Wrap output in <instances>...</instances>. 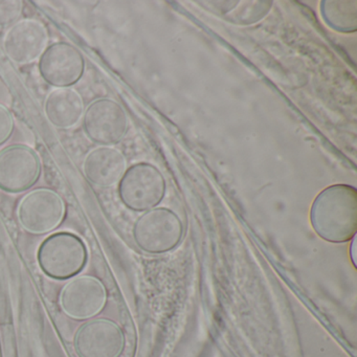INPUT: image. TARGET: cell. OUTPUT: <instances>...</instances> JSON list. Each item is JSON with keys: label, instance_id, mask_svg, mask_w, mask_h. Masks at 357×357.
<instances>
[{"label": "cell", "instance_id": "cell-1", "mask_svg": "<svg viewBox=\"0 0 357 357\" xmlns=\"http://www.w3.org/2000/svg\"><path fill=\"white\" fill-rule=\"evenodd\" d=\"M310 221L326 241L340 243L352 239L357 229V193L350 185H335L321 191L313 202Z\"/></svg>", "mask_w": 357, "mask_h": 357}, {"label": "cell", "instance_id": "cell-2", "mask_svg": "<svg viewBox=\"0 0 357 357\" xmlns=\"http://www.w3.org/2000/svg\"><path fill=\"white\" fill-rule=\"evenodd\" d=\"M89 252L84 241L70 231L45 238L37 250V262L51 279L64 281L78 275L86 266Z\"/></svg>", "mask_w": 357, "mask_h": 357}, {"label": "cell", "instance_id": "cell-3", "mask_svg": "<svg viewBox=\"0 0 357 357\" xmlns=\"http://www.w3.org/2000/svg\"><path fill=\"white\" fill-rule=\"evenodd\" d=\"M66 202L55 190L38 188L20 200L17 218L20 227L33 235H45L57 229L66 217Z\"/></svg>", "mask_w": 357, "mask_h": 357}, {"label": "cell", "instance_id": "cell-4", "mask_svg": "<svg viewBox=\"0 0 357 357\" xmlns=\"http://www.w3.org/2000/svg\"><path fill=\"white\" fill-rule=\"evenodd\" d=\"M118 193L125 206L145 212L160 204L166 193V181L153 165L139 162L125 171L119 181Z\"/></svg>", "mask_w": 357, "mask_h": 357}, {"label": "cell", "instance_id": "cell-5", "mask_svg": "<svg viewBox=\"0 0 357 357\" xmlns=\"http://www.w3.org/2000/svg\"><path fill=\"white\" fill-rule=\"evenodd\" d=\"M133 239L144 252L162 254L174 248L183 237V225L169 208L146 211L133 227Z\"/></svg>", "mask_w": 357, "mask_h": 357}, {"label": "cell", "instance_id": "cell-6", "mask_svg": "<svg viewBox=\"0 0 357 357\" xmlns=\"http://www.w3.org/2000/svg\"><path fill=\"white\" fill-rule=\"evenodd\" d=\"M126 347L122 328L107 317L86 319L77 329L73 349L77 357H121Z\"/></svg>", "mask_w": 357, "mask_h": 357}, {"label": "cell", "instance_id": "cell-7", "mask_svg": "<svg viewBox=\"0 0 357 357\" xmlns=\"http://www.w3.org/2000/svg\"><path fill=\"white\" fill-rule=\"evenodd\" d=\"M43 174V162L30 146L13 144L0 150V190L22 193L34 187Z\"/></svg>", "mask_w": 357, "mask_h": 357}, {"label": "cell", "instance_id": "cell-8", "mask_svg": "<svg viewBox=\"0 0 357 357\" xmlns=\"http://www.w3.org/2000/svg\"><path fill=\"white\" fill-rule=\"evenodd\" d=\"M83 130L86 137L100 146L120 143L129 128L124 108L110 98H100L87 106L83 114Z\"/></svg>", "mask_w": 357, "mask_h": 357}, {"label": "cell", "instance_id": "cell-9", "mask_svg": "<svg viewBox=\"0 0 357 357\" xmlns=\"http://www.w3.org/2000/svg\"><path fill=\"white\" fill-rule=\"evenodd\" d=\"M107 303V290L93 275H76L62 288L59 304L70 319L86 321L102 312Z\"/></svg>", "mask_w": 357, "mask_h": 357}, {"label": "cell", "instance_id": "cell-10", "mask_svg": "<svg viewBox=\"0 0 357 357\" xmlns=\"http://www.w3.org/2000/svg\"><path fill=\"white\" fill-rule=\"evenodd\" d=\"M85 68L86 63L80 50L66 41L49 45L39 58L41 78L57 89L77 84L84 76Z\"/></svg>", "mask_w": 357, "mask_h": 357}, {"label": "cell", "instance_id": "cell-11", "mask_svg": "<svg viewBox=\"0 0 357 357\" xmlns=\"http://www.w3.org/2000/svg\"><path fill=\"white\" fill-rule=\"evenodd\" d=\"M49 31L35 20H20L10 28L3 39L6 54L18 66L39 59L49 47Z\"/></svg>", "mask_w": 357, "mask_h": 357}, {"label": "cell", "instance_id": "cell-12", "mask_svg": "<svg viewBox=\"0 0 357 357\" xmlns=\"http://www.w3.org/2000/svg\"><path fill=\"white\" fill-rule=\"evenodd\" d=\"M126 167V158L120 150L100 146L87 154L83 162V172L93 185L110 188L119 183Z\"/></svg>", "mask_w": 357, "mask_h": 357}, {"label": "cell", "instance_id": "cell-13", "mask_svg": "<svg viewBox=\"0 0 357 357\" xmlns=\"http://www.w3.org/2000/svg\"><path fill=\"white\" fill-rule=\"evenodd\" d=\"M47 120L58 129L76 126L84 114V102L78 91L70 87L52 91L45 100Z\"/></svg>", "mask_w": 357, "mask_h": 357}, {"label": "cell", "instance_id": "cell-14", "mask_svg": "<svg viewBox=\"0 0 357 357\" xmlns=\"http://www.w3.org/2000/svg\"><path fill=\"white\" fill-rule=\"evenodd\" d=\"M321 11L326 24L336 32L356 30V1H323Z\"/></svg>", "mask_w": 357, "mask_h": 357}, {"label": "cell", "instance_id": "cell-15", "mask_svg": "<svg viewBox=\"0 0 357 357\" xmlns=\"http://www.w3.org/2000/svg\"><path fill=\"white\" fill-rule=\"evenodd\" d=\"M24 8L20 0H0V26L15 24L24 13Z\"/></svg>", "mask_w": 357, "mask_h": 357}, {"label": "cell", "instance_id": "cell-16", "mask_svg": "<svg viewBox=\"0 0 357 357\" xmlns=\"http://www.w3.org/2000/svg\"><path fill=\"white\" fill-rule=\"evenodd\" d=\"M15 130V120L9 108L0 104V146L5 145Z\"/></svg>", "mask_w": 357, "mask_h": 357}]
</instances>
